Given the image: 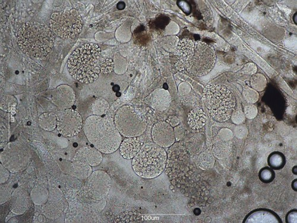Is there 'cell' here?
Wrapping results in <instances>:
<instances>
[{
    "mask_svg": "<svg viewBox=\"0 0 297 223\" xmlns=\"http://www.w3.org/2000/svg\"><path fill=\"white\" fill-rule=\"evenodd\" d=\"M177 66L181 71L201 77L214 68L216 53L214 48L204 42H194L188 38L179 41L176 48Z\"/></svg>",
    "mask_w": 297,
    "mask_h": 223,
    "instance_id": "cell-1",
    "label": "cell"
},
{
    "mask_svg": "<svg viewBox=\"0 0 297 223\" xmlns=\"http://www.w3.org/2000/svg\"><path fill=\"white\" fill-rule=\"evenodd\" d=\"M17 44L24 54L36 58L46 57L54 46L55 36L46 24L31 21L17 33Z\"/></svg>",
    "mask_w": 297,
    "mask_h": 223,
    "instance_id": "cell-2",
    "label": "cell"
},
{
    "mask_svg": "<svg viewBox=\"0 0 297 223\" xmlns=\"http://www.w3.org/2000/svg\"><path fill=\"white\" fill-rule=\"evenodd\" d=\"M83 129L90 144L103 154L116 151L123 141L114 121L108 117L89 116L84 122Z\"/></svg>",
    "mask_w": 297,
    "mask_h": 223,
    "instance_id": "cell-3",
    "label": "cell"
},
{
    "mask_svg": "<svg viewBox=\"0 0 297 223\" xmlns=\"http://www.w3.org/2000/svg\"><path fill=\"white\" fill-rule=\"evenodd\" d=\"M101 50L98 45L89 43L76 49L69 58L68 71L72 77L83 83H92L101 72Z\"/></svg>",
    "mask_w": 297,
    "mask_h": 223,
    "instance_id": "cell-4",
    "label": "cell"
},
{
    "mask_svg": "<svg viewBox=\"0 0 297 223\" xmlns=\"http://www.w3.org/2000/svg\"><path fill=\"white\" fill-rule=\"evenodd\" d=\"M167 158V153L163 148L155 143H146L133 158L132 168L142 178L154 179L163 172Z\"/></svg>",
    "mask_w": 297,
    "mask_h": 223,
    "instance_id": "cell-5",
    "label": "cell"
},
{
    "mask_svg": "<svg viewBox=\"0 0 297 223\" xmlns=\"http://www.w3.org/2000/svg\"><path fill=\"white\" fill-rule=\"evenodd\" d=\"M204 98L208 112L214 119L219 122L229 119L235 109L236 100L227 87L219 85L206 86Z\"/></svg>",
    "mask_w": 297,
    "mask_h": 223,
    "instance_id": "cell-6",
    "label": "cell"
},
{
    "mask_svg": "<svg viewBox=\"0 0 297 223\" xmlns=\"http://www.w3.org/2000/svg\"><path fill=\"white\" fill-rule=\"evenodd\" d=\"M114 121L119 132L125 138L138 137L144 133L147 128L144 117L135 107L129 105L118 109Z\"/></svg>",
    "mask_w": 297,
    "mask_h": 223,
    "instance_id": "cell-7",
    "label": "cell"
},
{
    "mask_svg": "<svg viewBox=\"0 0 297 223\" xmlns=\"http://www.w3.org/2000/svg\"><path fill=\"white\" fill-rule=\"evenodd\" d=\"M1 164L12 173L25 170L32 162L30 148L25 143L19 140L9 142L1 152Z\"/></svg>",
    "mask_w": 297,
    "mask_h": 223,
    "instance_id": "cell-8",
    "label": "cell"
},
{
    "mask_svg": "<svg viewBox=\"0 0 297 223\" xmlns=\"http://www.w3.org/2000/svg\"><path fill=\"white\" fill-rule=\"evenodd\" d=\"M51 30L56 36L67 39L79 36L83 27L81 16L75 9L52 14L50 21Z\"/></svg>",
    "mask_w": 297,
    "mask_h": 223,
    "instance_id": "cell-9",
    "label": "cell"
},
{
    "mask_svg": "<svg viewBox=\"0 0 297 223\" xmlns=\"http://www.w3.org/2000/svg\"><path fill=\"white\" fill-rule=\"evenodd\" d=\"M111 179L108 174L103 170H96L86 179L85 189L87 196L95 201L105 199L109 194Z\"/></svg>",
    "mask_w": 297,
    "mask_h": 223,
    "instance_id": "cell-10",
    "label": "cell"
},
{
    "mask_svg": "<svg viewBox=\"0 0 297 223\" xmlns=\"http://www.w3.org/2000/svg\"><path fill=\"white\" fill-rule=\"evenodd\" d=\"M56 115L57 130L63 137H75L81 131L84 123L81 115L78 111L72 109L61 110Z\"/></svg>",
    "mask_w": 297,
    "mask_h": 223,
    "instance_id": "cell-11",
    "label": "cell"
},
{
    "mask_svg": "<svg viewBox=\"0 0 297 223\" xmlns=\"http://www.w3.org/2000/svg\"><path fill=\"white\" fill-rule=\"evenodd\" d=\"M152 137L155 144L162 148L169 147L176 140L173 128L167 121H159L153 126Z\"/></svg>",
    "mask_w": 297,
    "mask_h": 223,
    "instance_id": "cell-12",
    "label": "cell"
},
{
    "mask_svg": "<svg viewBox=\"0 0 297 223\" xmlns=\"http://www.w3.org/2000/svg\"><path fill=\"white\" fill-rule=\"evenodd\" d=\"M63 195L59 190H52L49 195L48 201L43 205L42 210L48 218H58L64 211Z\"/></svg>",
    "mask_w": 297,
    "mask_h": 223,
    "instance_id": "cell-13",
    "label": "cell"
},
{
    "mask_svg": "<svg viewBox=\"0 0 297 223\" xmlns=\"http://www.w3.org/2000/svg\"><path fill=\"white\" fill-rule=\"evenodd\" d=\"M30 195L23 187H17L13 191L10 200V210L16 215H22L29 210Z\"/></svg>",
    "mask_w": 297,
    "mask_h": 223,
    "instance_id": "cell-14",
    "label": "cell"
},
{
    "mask_svg": "<svg viewBox=\"0 0 297 223\" xmlns=\"http://www.w3.org/2000/svg\"><path fill=\"white\" fill-rule=\"evenodd\" d=\"M51 99L61 110L71 109L75 102V93L71 87L62 86L54 90Z\"/></svg>",
    "mask_w": 297,
    "mask_h": 223,
    "instance_id": "cell-15",
    "label": "cell"
},
{
    "mask_svg": "<svg viewBox=\"0 0 297 223\" xmlns=\"http://www.w3.org/2000/svg\"><path fill=\"white\" fill-rule=\"evenodd\" d=\"M73 160H78L92 167L99 166L103 162V153L95 147L84 146L76 152Z\"/></svg>",
    "mask_w": 297,
    "mask_h": 223,
    "instance_id": "cell-16",
    "label": "cell"
},
{
    "mask_svg": "<svg viewBox=\"0 0 297 223\" xmlns=\"http://www.w3.org/2000/svg\"><path fill=\"white\" fill-rule=\"evenodd\" d=\"M172 99L168 90L159 88L154 90L150 96V106L156 110H166L170 105Z\"/></svg>",
    "mask_w": 297,
    "mask_h": 223,
    "instance_id": "cell-17",
    "label": "cell"
},
{
    "mask_svg": "<svg viewBox=\"0 0 297 223\" xmlns=\"http://www.w3.org/2000/svg\"><path fill=\"white\" fill-rule=\"evenodd\" d=\"M142 142L138 137L126 138L120 146V154L125 160H133L141 150Z\"/></svg>",
    "mask_w": 297,
    "mask_h": 223,
    "instance_id": "cell-18",
    "label": "cell"
},
{
    "mask_svg": "<svg viewBox=\"0 0 297 223\" xmlns=\"http://www.w3.org/2000/svg\"><path fill=\"white\" fill-rule=\"evenodd\" d=\"M71 175L79 179H86L92 173V166L78 160H73L71 166Z\"/></svg>",
    "mask_w": 297,
    "mask_h": 223,
    "instance_id": "cell-19",
    "label": "cell"
},
{
    "mask_svg": "<svg viewBox=\"0 0 297 223\" xmlns=\"http://www.w3.org/2000/svg\"><path fill=\"white\" fill-rule=\"evenodd\" d=\"M188 124L193 130H199L204 127L206 122L204 111L199 108L192 110L187 117Z\"/></svg>",
    "mask_w": 297,
    "mask_h": 223,
    "instance_id": "cell-20",
    "label": "cell"
},
{
    "mask_svg": "<svg viewBox=\"0 0 297 223\" xmlns=\"http://www.w3.org/2000/svg\"><path fill=\"white\" fill-rule=\"evenodd\" d=\"M39 124L42 130L51 132L57 128V115L52 112L42 114L39 117Z\"/></svg>",
    "mask_w": 297,
    "mask_h": 223,
    "instance_id": "cell-21",
    "label": "cell"
},
{
    "mask_svg": "<svg viewBox=\"0 0 297 223\" xmlns=\"http://www.w3.org/2000/svg\"><path fill=\"white\" fill-rule=\"evenodd\" d=\"M49 195L47 188L37 186L31 192L30 198L35 204L43 205L48 201Z\"/></svg>",
    "mask_w": 297,
    "mask_h": 223,
    "instance_id": "cell-22",
    "label": "cell"
},
{
    "mask_svg": "<svg viewBox=\"0 0 297 223\" xmlns=\"http://www.w3.org/2000/svg\"><path fill=\"white\" fill-rule=\"evenodd\" d=\"M110 109L109 104L106 100L97 99L92 106V111L95 116H102L106 114Z\"/></svg>",
    "mask_w": 297,
    "mask_h": 223,
    "instance_id": "cell-23",
    "label": "cell"
},
{
    "mask_svg": "<svg viewBox=\"0 0 297 223\" xmlns=\"http://www.w3.org/2000/svg\"><path fill=\"white\" fill-rule=\"evenodd\" d=\"M198 165L203 170L211 169L214 165V158L211 153L208 152H203L199 156Z\"/></svg>",
    "mask_w": 297,
    "mask_h": 223,
    "instance_id": "cell-24",
    "label": "cell"
},
{
    "mask_svg": "<svg viewBox=\"0 0 297 223\" xmlns=\"http://www.w3.org/2000/svg\"><path fill=\"white\" fill-rule=\"evenodd\" d=\"M12 184L11 183L1 184V205L4 204L10 200L12 195Z\"/></svg>",
    "mask_w": 297,
    "mask_h": 223,
    "instance_id": "cell-25",
    "label": "cell"
},
{
    "mask_svg": "<svg viewBox=\"0 0 297 223\" xmlns=\"http://www.w3.org/2000/svg\"><path fill=\"white\" fill-rule=\"evenodd\" d=\"M267 81L263 75L258 74L251 78V85L254 89L261 90L265 88Z\"/></svg>",
    "mask_w": 297,
    "mask_h": 223,
    "instance_id": "cell-26",
    "label": "cell"
},
{
    "mask_svg": "<svg viewBox=\"0 0 297 223\" xmlns=\"http://www.w3.org/2000/svg\"><path fill=\"white\" fill-rule=\"evenodd\" d=\"M243 95L249 103H254L258 99V94L252 89H246L244 90Z\"/></svg>",
    "mask_w": 297,
    "mask_h": 223,
    "instance_id": "cell-27",
    "label": "cell"
},
{
    "mask_svg": "<svg viewBox=\"0 0 297 223\" xmlns=\"http://www.w3.org/2000/svg\"><path fill=\"white\" fill-rule=\"evenodd\" d=\"M15 103H16V100L15 98L12 96H5L1 100V108L3 110H8Z\"/></svg>",
    "mask_w": 297,
    "mask_h": 223,
    "instance_id": "cell-28",
    "label": "cell"
},
{
    "mask_svg": "<svg viewBox=\"0 0 297 223\" xmlns=\"http://www.w3.org/2000/svg\"><path fill=\"white\" fill-rule=\"evenodd\" d=\"M101 70L104 73H109L114 69L113 62L111 59L107 58L101 62Z\"/></svg>",
    "mask_w": 297,
    "mask_h": 223,
    "instance_id": "cell-29",
    "label": "cell"
},
{
    "mask_svg": "<svg viewBox=\"0 0 297 223\" xmlns=\"http://www.w3.org/2000/svg\"><path fill=\"white\" fill-rule=\"evenodd\" d=\"M232 120L234 123L241 124L245 120V116L242 110H238L234 111L232 115Z\"/></svg>",
    "mask_w": 297,
    "mask_h": 223,
    "instance_id": "cell-30",
    "label": "cell"
},
{
    "mask_svg": "<svg viewBox=\"0 0 297 223\" xmlns=\"http://www.w3.org/2000/svg\"><path fill=\"white\" fill-rule=\"evenodd\" d=\"M244 113H245L246 116L250 119H252L256 116L257 113V110L256 106L250 104L245 107L244 110Z\"/></svg>",
    "mask_w": 297,
    "mask_h": 223,
    "instance_id": "cell-31",
    "label": "cell"
},
{
    "mask_svg": "<svg viewBox=\"0 0 297 223\" xmlns=\"http://www.w3.org/2000/svg\"><path fill=\"white\" fill-rule=\"evenodd\" d=\"M1 184L8 182L10 177V172L8 169L1 164Z\"/></svg>",
    "mask_w": 297,
    "mask_h": 223,
    "instance_id": "cell-32",
    "label": "cell"
},
{
    "mask_svg": "<svg viewBox=\"0 0 297 223\" xmlns=\"http://www.w3.org/2000/svg\"><path fill=\"white\" fill-rule=\"evenodd\" d=\"M270 163L272 166L275 167L281 166L282 164V156L277 154L272 155L270 159Z\"/></svg>",
    "mask_w": 297,
    "mask_h": 223,
    "instance_id": "cell-33",
    "label": "cell"
},
{
    "mask_svg": "<svg viewBox=\"0 0 297 223\" xmlns=\"http://www.w3.org/2000/svg\"><path fill=\"white\" fill-rule=\"evenodd\" d=\"M185 133H186V130L182 126H179L175 128V137H176L178 140H180V139L183 138L184 137Z\"/></svg>",
    "mask_w": 297,
    "mask_h": 223,
    "instance_id": "cell-34",
    "label": "cell"
},
{
    "mask_svg": "<svg viewBox=\"0 0 297 223\" xmlns=\"http://www.w3.org/2000/svg\"><path fill=\"white\" fill-rule=\"evenodd\" d=\"M243 72L246 74H254L256 72V67L254 64H247L243 69Z\"/></svg>",
    "mask_w": 297,
    "mask_h": 223,
    "instance_id": "cell-35",
    "label": "cell"
},
{
    "mask_svg": "<svg viewBox=\"0 0 297 223\" xmlns=\"http://www.w3.org/2000/svg\"><path fill=\"white\" fill-rule=\"evenodd\" d=\"M236 134L237 137L243 138L247 134V129L243 126L237 127L236 130Z\"/></svg>",
    "mask_w": 297,
    "mask_h": 223,
    "instance_id": "cell-36",
    "label": "cell"
},
{
    "mask_svg": "<svg viewBox=\"0 0 297 223\" xmlns=\"http://www.w3.org/2000/svg\"><path fill=\"white\" fill-rule=\"evenodd\" d=\"M167 123H169L171 126H177L180 123V120L176 116H170V117L167 120Z\"/></svg>",
    "mask_w": 297,
    "mask_h": 223,
    "instance_id": "cell-37",
    "label": "cell"
},
{
    "mask_svg": "<svg viewBox=\"0 0 297 223\" xmlns=\"http://www.w3.org/2000/svg\"><path fill=\"white\" fill-rule=\"evenodd\" d=\"M262 178L264 180H270L272 177V173L270 170H264L261 173Z\"/></svg>",
    "mask_w": 297,
    "mask_h": 223,
    "instance_id": "cell-38",
    "label": "cell"
}]
</instances>
